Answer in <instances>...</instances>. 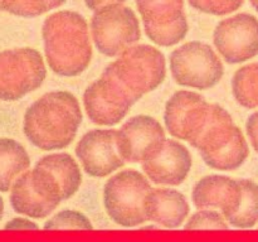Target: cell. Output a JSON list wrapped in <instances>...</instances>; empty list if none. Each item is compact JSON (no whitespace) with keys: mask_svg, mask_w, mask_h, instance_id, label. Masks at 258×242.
Wrapping results in <instances>:
<instances>
[{"mask_svg":"<svg viewBox=\"0 0 258 242\" xmlns=\"http://www.w3.org/2000/svg\"><path fill=\"white\" fill-rule=\"evenodd\" d=\"M86 7L90 8L91 10H93V13L97 12V10H100L101 8L106 7V5L108 4V2H98V0H90V2H86L85 3Z\"/></svg>","mask_w":258,"mask_h":242,"instance_id":"f546056e","label":"cell"},{"mask_svg":"<svg viewBox=\"0 0 258 242\" xmlns=\"http://www.w3.org/2000/svg\"><path fill=\"white\" fill-rule=\"evenodd\" d=\"M82 118L80 102L73 93L50 91L27 108L23 131L35 148L60 150L75 140Z\"/></svg>","mask_w":258,"mask_h":242,"instance_id":"6da1fadb","label":"cell"},{"mask_svg":"<svg viewBox=\"0 0 258 242\" xmlns=\"http://www.w3.org/2000/svg\"><path fill=\"white\" fill-rule=\"evenodd\" d=\"M148 221L169 229L179 228L190 213L185 196L176 189L151 188L144 202Z\"/></svg>","mask_w":258,"mask_h":242,"instance_id":"e0dca14e","label":"cell"},{"mask_svg":"<svg viewBox=\"0 0 258 242\" xmlns=\"http://www.w3.org/2000/svg\"><path fill=\"white\" fill-rule=\"evenodd\" d=\"M47 77L43 55L34 48L0 50V101L13 102L38 90Z\"/></svg>","mask_w":258,"mask_h":242,"instance_id":"8992f818","label":"cell"},{"mask_svg":"<svg viewBox=\"0 0 258 242\" xmlns=\"http://www.w3.org/2000/svg\"><path fill=\"white\" fill-rule=\"evenodd\" d=\"M239 183L243 192L242 203L238 211L226 219L236 228H253L258 223V183L249 179H241Z\"/></svg>","mask_w":258,"mask_h":242,"instance_id":"603a6c76","label":"cell"},{"mask_svg":"<svg viewBox=\"0 0 258 242\" xmlns=\"http://www.w3.org/2000/svg\"><path fill=\"white\" fill-rule=\"evenodd\" d=\"M249 155V145L243 131L237 126L228 143L213 153L201 154L204 164L221 171L236 170L241 168Z\"/></svg>","mask_w":258,"mask_h":242,"instance_id":"44dd1931","label":"cell"},{"mask_svg":"<svg viewBox=\"0 0 258 242\" xmlns=\"http://www.w3.org/2000/svg\"><path fill=\"white\" fill-rule=\"evenodd\" d=\"M246 130L252 146H253L254 150L258 153V111L252 113V115L247 118Z\"/></svg>","mask_w":258,"mask_h":242,"instance_id":"f1b7e54d","label":"cell"},{"mask_svg":"<svg viewBox=\"0 0 258 242\" xmlns=\"http://www.w3.org/2000/svg\"><path fill=\"white\" fill-rule=\"evenodd\" d=\"M251 5L254 8V9L257 10V13H258V0H257V2H251Z\"/></svg>","mask_w":258,"mask_h":242,"instance_id":"1f68e13d","label":"cell"},{"mask_svg":"<svg viewBox=\"0 0 258 242\" xmlns=\"http://www.w3.org/2000/svg\"><path fill=\"white\" fill-rule=\"evenodd\" d=\"M146 37L160 47L180 43L189 32L183 0H148L136 2Z\"/></svg>","mask_w":258,"mask_h":242,"instance_id":"30bf717a","label":"cell"},{"mask_svg":"<svg viewBox=\"0 0 258 242\" xmlns=\"http://www.w3.org/2000/svg\"><path fill=\"white\" fill-rule=\"evenodd\" d=\"M0 10H2V9H0Z\"/></svg>","mask_w":258,"mask_h":242,"instance_id":"d6a6232c","label":"cell"},{"mask_svg":"<svg viewBox=\"0 0 258 242\" xmlns=\"http://www.w3.org/2000/svg\"><path fill=\"white\" fill-rule=\"evenodd\" d=\"M136 103L133 96L106 66L100 78L83 92V106L90 121L103 126L116 125L126 117Z\"/></svg>","mask_w":258,"mask_h":242,"instance_id":"9c48e42d","label":"cell"},{"mask_svg":"<svg viewBox=\"0 0 258 242\" xmlns=\"http://www.w3.org/2000/svg\"><path fill=\"white\" fill-rule=\"evenodd\" d=\"M76 156L83 171L92 178H105L126 164L117 150V130L87 131L76 145Z\"/></svg>","mask_w":258,"mask_h":242,"instance_id":"4fadbf2b","label":"cell"},{"mask_svg":"<svg viewBox=\"0 0 258 242\" xmlns=\"http://www.w3.org/2000/svg\"><path fill=\"white\" fill-rule=\"evenodd\" d=\"M236 128L231 113L226 108L217 103H211L208 118L198 135L190 141V145L199 154L213 153L228 143Z\"/></svg>","mask_w":258,"mask_h":242,"instance_id":"ac0fdd59","label":"cell"},{"mask_svg":"<svg viewBox=\"0 0 258 242\" xmlns=\"http://www.w3.org/2000/svg\"><path fill=\"white\" fill-rule=\"evenodd\" d=\"M30 175L35 192L55 207L75 196L82 183L80 165L67 153L48 154L40 158Z\"/></svg>","mask_w":258,"mask_h":242,"instance_id":"ba28073f","label":"cell"},{"mask_svg":"<svg viewBox=\"0 0 258 242\" xmlns=\"http://www.w3.org/2000/svg\"><path fill=\"white\" fill-rule=\"evenodd\" d=\"M189 5L207 14L226 15L236 12L243 5L242 0H189Z\"/></svg>","mask_w":258,"mask_h":242,"instance_id":"4316f807","label":"cell"},{"mask_svg":"<svg viewBox=\"0 0 258 242\" xmlns=\"http://www.w3.org/2000/svg\"><path fill=\"white\" fill-rule=\"evenodd\" d=\"M184 229H229V224L221 212L203 209L196 212L189 218Z\"/></svg>","mask_w":258,"mask_h":242,"instance_id":"484cf974","label":"cell"},{"mask_svg":"<svg viewBox=\"0 0 258 242\" xmlns=\"http://www.w3.org/2000/svg\"><path fill=\"white\" fill-rule=\"evenodd\" d=\"M9 201L14 212L33 219L45 218L57 208L43 199L33 188L30 170L25 171L13 183Z\"/></svg>","mask_w":258,"mask_h":242,"instance_id":"d6986e66","label":"cell"},{"mask_svg":"<svg viewBox=\"0 0 258 242\" xmlns=\"http://www.w3.org/2000/svg\"><path fill=\"white\" fill-rule=\"evenodd\" d=\"M107 66L136 102L145 93L155 91L166 77L165 57L158 48L148 44L128 48Z\"/></svg>","mask_w":258,"mask_h":242,"instance_id":"5b68a950","label":"cell"},{"mask_svg":"<svg viewBox=\"0 0 258 242\" xmlns=\"http://www.w3.org/2000/svg\"><path fill=\"white\" fill-rule=\"evenodd\" d=\"M191 166L193 159L188 148L179 141L166 139L160 153L143 163V170L153 183L179 186L188 178Z\"/></svg>","mask_w":258,"mask_h":242,"instance_id":"2e32d148","label":"cell"},{"mask_svg":"<svg viewBox=\"0 0 258 242\" xmlns=\"http://www.w3.org/2000/svg\"><path fill=\"white\" fill-rule=\"evenodd\" d=\"M29 166L30 156L22 144L14 139L0 138V192H9Z\"/></svg>","mask_w":258,"mask_h":242,"instance_id":"ffe728a7","label":"cell"},{"mask_svg":"<svg viewBox=\"0 0 258 242\" xmlns=\"http://www.w3.org/2000/svg\"><path fill=\"white\" fill-rule=\"evenodd\" d=\"M4 229H7V231H37V229H39V226L35 222L30 221L29 218L17 217V218L8 221L4 224Z\"/></svg>","mask_w":258,"mask_h":242,"instance_id":"83f0119b","label":"cell"},{"mask_svg":"<svg viewBox=\"0 0 258 242\" xmlns=\"http://www.w3.org/2000/svg\"><path fill=\"white\" fill-rule=\"evenodd\" d=\"M232 92L237 102L243 107H258V62L238 68L232 78Z\"/></svg>","mask_w":258,"mask_h":242,"instance_id":"7402d4cb","label":"cell"},{"mask_svg":"<svg viewBox=\"0 0 258 242\" xmlns=\"http://www.w3.org/2000/svg\"><path fill=\"white\" fill-rule=\"evenodd\" d=\"M43 228L45 231H58V229H93L90 218L80 211L75 209H63L55 213L52 218L44 222Z\"/></svg>","mask_w":258,"mask_h":242,"instance_id":"cb8c5ba5","label":"cell"},{"mask_svg":"<svg viewBox=\"0 0 258 242\" xmlns=\"http://www.w3.org/2000/svg\"><path fill=\"white\" fill-rule=\"evenodd\" d=\"M3 214H4V201H3L2 196H0V222H2Z\"/></svg>","mask_w":258,"mask_h":242,"instance_id":"4dcf8cb0","label":"cell"},{"mask_svg":"<svg viewBox=\"0 0 258 242\" xmlns=\"http://www.w3.org/2000/svg\"><path fill=\"white\" fill-rule=\"evenodd\" d=\"M165 141V130L161 124L148 115L134 116L117 130L118 154L130 163H145L154 159Z\"/></svg>","mask_w":258,"mask_h":242,"instance_id":"7c38bea8","label":"cell"},{"mask_svg":"<svg viewBox=\"0 0 258 242\" xmlns=\"http://www.w3.org/2000/svg\"><path fill=\"white\" fill-rule=\"evenodd\" d=\"M211 103L193 91H176L168 100L164 111L166 130L174 138L190 143L208 118Z\"/></svg>","mask_w":258,"mask_h":242,"instance_id":"5bb4252c","label":"cell"},{"mask_svg":"<svg viewBox=\"0 0 258 242\" xmlns=\"http://www.w3.org/2000/svg\"><path fill=\"white\" fill-rule=\"evenodd\" d=\"M64 4L58 0H38V2H0V9L10 14L24 18L42 15L49 10H54Z\"/></svg>","mask_w":258,"mask_h":242,"instance_id":"d4e9b609","label":"cell"},{"mask_svg":"<svg viewBox=\"0 0 258 242\" xmlns=\"http://www.w3.org/2000/svg\"><path fill=\"white\" fill-rule=\"evenodd\" d=\"M45 59L55 75L75 77L87 70L92 59L90 27L75 10H58L42 27Z\"/></svg>","mask_w":258,"mask_h":242,"instance_id":"7a4b0ae2","label":"cell"},{"mask_svg":"<svg viewBox=\"0 0 258 242\" xmlns=\"http://www.w3.org/2000/svg\"><path fill=\"white\" fill-rule=\"evenodd\" d=\"M213 43L226 62H246L258 55V18L239 13L216 25Z\"/></svg>","mask_w":258,"mask_h":242,"instance_id":"8fae6325","label":"cell"},{"mask_svg":"<svg viewBox=\"0 0 258 242\" xmlns=\"http://www.w3.org/2000/svg\"><path fill=\"white\" fill-rule=\"evenodd\" d=\"M170 71L178 85L209 90L224 76L222 60L213 48L201 40L185 43L170 53Z\"/></svg>","mask_w":258,"mask_h":242,"instance_id":"52a82bcc","label":"cell"},{"mask_svg":"<svg viewBox=\"0 0 258 242\" xmlns=\"http://www.w3.org/2000/svg\"><path fill=\"white\" fill-rule=\"evenodd\" d=\"M151 188L149 179L134 169L113 175L103 187V206L108 217L125 228L148 222L144 202Z\"/></svg>","mask_w":258,"mask_h":242,"instance_id":"277c9868","label":"cell"},{"mask_svg":"<svg viewBox=\"0 0 258 242\" xmlns=\"http://www.w3.org/2000/svg\"><path fill=\"white\" fill-rule=\"evenodd\" d=\"M243 192L239 180L226 175H207L197 182L191 193V201L198 211L221 209L228 218L239 209Z\"/></svg>","mask_w":258,"mask_h":242,"instance_id":"9a60e30c","label":"cell"},{"mask_svg":"<svg viewBox=\"0 0 258 242\" xmlns=\"http://www.w3.org/2000/svg\"><path fill=\"white\" fill-rule=\"evenodd\" d=\"M91 34L101 54L120 57L140 40V20L125 3L108 2L106 7L93 13Z\"/></svg>","mask_w":258,"mask_h":242,"instance_id":"3957f363","label":"cell"}]
</instances>
